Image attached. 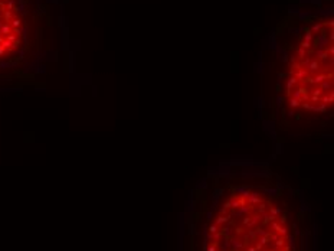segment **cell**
I'll list each match as a JSON object with an SVG mask.
<instances>
[{
  "mask_svg": "<svg viewBox=\"0 0 334 251\" xmlns=\"http://www.w3.org/2000/svg\"><path fill=\"white\" fill-rule=\"evenodd\" d=\"M275 189L236 186L209 211L205 251H295L290 215L274 202Z\"/></svg>",
  "mask_w": 334,
  "mask_h": 251,
  "instance_id": "6da1fadb",
  "label": "cell"
},
{
  "mask_svg": "<svg viewBox=\"0 0 334 251\" xmlns=\"http://www.w3.org/2000/svg\"><path fill=\"white\" fill-rule=\"evenodd\" d=\"M333 19L308 25L292 48L285 72V103L295 113L327 114L334 103Z\"/></svg>",
  "mask_w": 334,
  "mask_h": 251,
  "instance_id": "7a4b0ae2",
  "label": "cell"
},
{
  "mask_svg": "<svg viewBox=\"0 0 334 251\" xmlns=\"http://www.w3.org/2000/svg\"><path fill=\"white\" fill-rule=\"evenodd\" d=\"M25 38V22L16 0H0V59L16 53Z\"/></svg>",
  "mask_w": 334,
  "mask_h": 251,
  "instance_id": "3957f363",
  "label": "cell"
}]
</instances>
